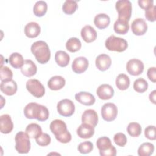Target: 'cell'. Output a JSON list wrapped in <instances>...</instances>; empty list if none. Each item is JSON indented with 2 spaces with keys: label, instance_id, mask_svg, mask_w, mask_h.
I'll use <instances>...</instances> for the list:
<instances>
[{
  "label": "cell",
  "instance_id": "8",
  "mask_svg": "<svg viewBox=\"0 0 156 156\" xmlns=\"http://www.w3.org/2000/svg\"><path fill=\"white\" fill-rule=\"evenodd\" d=\"M118 114V108L113 103H106L101 108V115L104 120L112 121L115 119Z\"/></svg>",
  "mask_w": 156,
  "mask_h": 156
},
{
  "label": "cell",
  "instance_id": "2",
  "mask_svg": "<svg viewBox=\"0 0 156 156\" xmlns=\"http://www.w3.org/2000/svg\"><path fill=\"white\" fill-rule=\"evenodd\" d=\"M31 52L39 63H46L50 59L51 52L48 44L44 41H37L31 46Z\"/></svg>",
  "mask_w": 156,
  "mask_h": 156
},
{
  "label": "cell",
  "instance_id": "11",
  "mask_svg": "<svg viewBox=\"0 0 156 156\" xmlns=\"http://www.w3.org/2000/svg\"><path fill=\"white\" fill-rule=\"evenodd\" d=\"M88 60L85 57H78L72 63V69L77 74H81L85 72L88 66Z\"/></svg>",
  "mask_w": 156,
  "mask_h": 156
},
{
  "label": "cell",
  "instance_id": "12",
  "mask_svg": "<svg viewBox=\"0 0 156 156\" xmlns=\"http://www.w3.org/2000/svg\"><path fill=\"white\" fill-rule=\"evenodd\" d=\"M98 96L102 100H107L112 98L114 95L113 87L108 84H102L96 90Z\"/></svg>",
  "mask_w": 156,
  "mask_h": 156
},
{
  "label": "cell",
  "instance_id": "25",
  "mask_svg": "<svg viewBox=\"0 0 156 156\" xmlns=\"http://www.w3.org/2000/svg\"><path fill=\"white\" fill-rule=\"evenodd\" d=\"M113 29L115 32L118 34H126L127 32H128L129 29V21L118 18V20L114 23Z\"/></svg>",
  "mask_w": 156,
  "mask_h": 156
},
{
  "label": "cell",
  "instance_id": "30",
  "mask_svg": "<svg viewBox=\"0 0 156 156\" xmlns=\"http://www.w3.org/2000/svg\"><path fill=\"white\" fill-rule=\"evenodd\" d=\"M47 9L48 5L46 2L44 1H38L35 4L33 8V12L35 16L41 17L45 15Z\"/></svg>",
  "mask_w": 156,
  "mask_h": 156
},
{
  "label": "cell",
  "instance_id": "9",
  "mask_svg": "<svg viewBox=\"0 0 156 156\" xmlns=\"http://www.w3.org/2000/svg\"><path fill=\"white\" fill-rule=\"evenodd\" d=\"M127 71L132 76H138L144 70V64L139 59L132 58L129 60L126 65Z\"/></svg>",
  "mask_w": 156,
  "mask_h": 156
},
{
  "label": "cell",
  "instance_id": "19",
  "mask_svg": "<svg viewBox=\"0 0 156 156\" xmlns=\"http://www.w3.org/2000/svg\"><path fill=\"white\" fill-rule=\"evenodd\" d=\"M94 133V127L87 123H82L77 129V134L81 138H90L93 136Z\"/></svg>",
  "mask_w": 156,
  "mask_h": 156
},
{
  "label": "cell",
  "instance_id": "36",
  "mask_svg": "<svg viewBox=\"0 0 156 156\" xmlns=\"http://www.w3.org/2000/svg\"><path fill=\"white\" fill-rule=\"evenodd\" d=\"M147 88L148 83L143 78H138L136 79L133 83V88L135 91L138 93H144L147 90Z\"/></svg>",
  "mask_w": 156,
  "mask_h": 156
},
{
  "label": "cell",
  "instance_id": "26",
  "mask_svg": "<svg viewBox=\"0 0 156 156\" xmlns=\"http://www.w3.org/2000/svg\"><path fill=\"white\" fill-rule=\"evenodd\" d=\"M55 60L58 66L65 67L69 64L70 57L65 51H58L55 54Z\"/></svg>",
  "mask_w": 156,
  "mask_h": 156
},
{
  "label": "cell",
  "instance_id": "35",
  "mask_svg": "<svg viewBox=\"0 0 156 156\" xmlns=\"http://www.w3.org/2000/svg\"><path fill=\"white\" fill-rule=\"evenodd\" d=\"M96 146L99 151H104L109 149L112 144L109 138L107 136H102L98 139Z\"/></svg>",
  "mask_w": 156,
  "mask_h": 156
},
{
  "label": "cell",
  "instance_id": "27",
  "mask_svg": "<svg viewBox=\"0 0 156 156\" xmlns=\"http://www.w3.org/2000/svg\"><path fill=\"white\" fill-rule=\"evenodd\" d=\"M26 133L31 138H36L42 133L41 127L36 123H30L26 128Z\"/></svg>",
  "mask_w": 156,
  "mask_h": 156
},
{
  "label": "cell",
  "instance_id": "28",
  "mask_svg": "<svg viewBox=\"0 0 156 156\" xmlns=\"http://www.w3.org/2000/svg\"><path fill=\"white\" fill-rule=\"evenodd\" d=\"M9 60L11 66L16 69L21 68L24 62L23 57L18 52L12 53L10 55Z\"/></svg>",
  "mask_w": 156,
  "mask_h": 156
},
{
  "label": "cell",
  "instance_id": "37",
  "mask_svg": "<svg viewBox=\"0 0 156 156\" xmlns=\"http://www.w3.org/2000/svg\"><path fill=\"white\" fill-rule=\"evenodd\" d=\"M0 79L1 82L8 81L12 79L13 73L7 66H1L0 70Z\"/></svg>",
  "mask_w": 156,
  "mask_h": 156
},
{
  "label": "cell",
  "instance_id": "44",
  "mask_svg": "<svg viewBox=\"0 0 156 156\" xmlns=\"http://www.w3.org/2000/svg\"><path fill=\"white\" fill-rule=\"evenodd\" d=\"M99 154L101 156H115L116 155V148L112 145L109 149L104 151H99Z\"/></svg>",
  "mask_w": 156,
  "mask_h": 156
},
{
  "label": "cell",
  "instance_id": "24",
  "mask_svg": "<svg viewBox=\"0 0 156 156\" xmlns=\"http://www.w3.org/2000/svg\"><path fill=\"white\" fill-rule=\"evenodd\" d=\"M110 23V18L105 13H99L94 18V25L99 29H104L108 27Z\"/></svg>",
  "mask_w": 156,
  "mask_h": 156
},
{
  "label": "cell",
  "instance_id": "6",
  "mask_svg": "<svg viewBox=\"0 0 156 156\" xmlns=\"http://www.w3.org/2000/svg\"><path fill=\"white\" fill-rule=\"evenodd\" d=\"M27 91L35 98H41L45 93V88L42 83L37 79H29L26 84Z\"/></svg>",
  "mask_w": 156,
  "mask_h": 156
},
{
  "label": "cell",
  "instance_id": "43",
  "mask_svg": "<svg viewBox=\"0 0 156 156\" xmlns=\"http://www.w3.org/2000/svg\"><path fill=\"white\" fill-rule=\"evenodd\" d=\"M49 115V113L47 107L44 105H40V112L37 119L39 121H44L48 119Z\"/></svg>",
  "mask_w": 156,
  "mask_h": 156
},
{
  "label": "cell",
  "instance_id": "14",
  "mask_svg": "<svg viewBox=\"0 0 156 156\" xmlns=\"http://www.w3.org/2000/svg\"><path fill=\"white\" fill-rule=\"evenodd\" d=\"M40 104L36 102L27 104L24 108V114L28 119H37L40 112Z\"/></svg>",
  "mask_w": 156,
  "mask_h": 156
},
{
  "label": "cell",
  "instance_id": "46",
  "mask_svg": "<svg viewBox=\"0 0 156 156\" xmlns=\"http://www.w3.org/2000/svg\"><path fill=\"white\" fill-rule=\"evenodd\" d=\"M147 76L150 80L153 82L156 81V69L155 67H151L147 71Z\"/></svg>",
  "mask_w": 156,
  "mask_h": 156
},
{
  "label": "cell",
  "instance_id": "10",
  "mask_svg": "<svg viewBox=\"0 0 156 156\" xmlns=\"http://www.w3.org/2000/svg\"><path fill=\"white\" fill-rule=\"evenodd\" d=\"M132 32L138 36L144 35L147 30V24L143 18H136L134 20L131 24Z\"/></svg>",
  "mask_w": 156,
  "mask_h": 156
},
{
  "label": "cell",
  "instance_id": "3",
  "mask_svg": "<svg viewBox=\"0 0 156 156\" xmlns=\"http://www.w3.org/2000/svg\"><path fill=\"white\" fill-rule=\"evenodd\" d=\"M105 46L109 51L121 52L127 48L128 44L125 39L112 35L106 39Z\"/></svg>",
  "mask_w": 156,
  "mask_h": 156
},
{
  "label": "cell",
  "instance_id": "31",
  "mask_svg": "<svg viewBox=\"0 0 156 156\" xmlns=\"http://www.w3.org/2000/svg\"><path fill=\"white\" fill-rule=\"evenodd\" d=\"M81 46L82 44L80 40L76 37L70 38L66 43V48L71 52L78 51L81 48Z\"/></svg>",
  "mask_w": 156,
  "mask_h": 156
},
{
  "label": "cell",
  "instance_id": "16",
  "mask_svg": "<svg viewBox=\"0 0 156 156\" xmlns=\"http://www.w3.org/2000/svg\"><path fill=\"white\" fill-rule=\"evenodd\" d=\"M95 63L99 70L104 71L110 68L112 64V60L110 56L107 54H102L96 57Z\"/></svg>",
  "mask_w": 156,
  "mask_h": 156
},
{
  "label": "cell",
  "instance_id": "7",
  "mask_svg": "<svg viewBox=\"0 0 156 156\" xmlns=\"http://www.w3.org/2000/svg\"><path fill=\"white\" fill-rule=\"evenodd\" d=\"M58 113L65 117L73 115L75 111V105L73 102L68 99H64L59 101L57 105Z\"/></svg>",
  "mask_w": 156,
  "mask_h": 156
},
{
  "label": "cell",
  "instance_id": "4",
  "mask_svg": "<svg viewBox=\"0 0 156 156\" xmlns=\"http://www.w3.org/2000/svg\"><path fill=\"white\" fill-rule=\"evenodd\" d=\"M29 135L24 132H18L15 138V149L20 154H27L30 149V141Z\"/></svg>",
  "mask_w": 156,
  "mask_h": 156
},
{
  "label": "cell",
  "instance_id": "18",
  "mask_svg": "<svg viewBox=\"0 0 156 156\" xmlns=\"http://www.w3.org/2000/svg\"><path fill=\"white\" fill-rule=\"evenodd\" d=\"M81 37L87 43H91L97 38V32L95 29L90 25L85 26L81 30Z\"/></svg>",
  "mask_w": 156,
  "mask_h": 156
},
{
  "label": "cell",
  "instance_id": "5",
  "mask_svg": "<svg viewBox=\"0 0 156 156\" xmlns=\"http://www.w3.org/2000/svg\"><path fill=\"white\" fill-rule=\"evenodd\" d=\"M118 18L129 21L132 14V3L129 0H119L115 4Z\"/></svg>",
  "mask_w": 156,
  "mask_h": 156
},
{
  "label": "cell",
  "instance_id": "39",
  "mask_svg": "<svg viewBox=\"0 0 156 156\" xmlns=\"http://www.w3.org/2000/svg\"><path fill=\"white\" fill-rule=\"evenodd\" d=\"M35 141L39 146H46L50 144L51 138L48 134L46 133H42L39 136L35 138Z\"/></svg>",
  "mask_w": 156,
  "mask_h": 156
},
{
  "label": "cell",
  "instance_id": "33",
  "mask_svg": "<svg viewBox=\"0 0 156 156\" xmlns=\"http://www.w3.org/2000/svg\"><path fill=\"white\" fill-rule=\"evenodd\" d=\"M77 7L78 5L76 1L66 0L64 2L62 5V10L67 15H71L76 12Z\"/></svg>",
  "mask_w": 156,
  "mask_h": 156
},
{
  "label": "cell",
  "instance_id": "29",
  "mask_svg": "<svg viewBox=\"0 0 156 156\" xmlns=\"http://www.w3.org/2000/svg\"><path fill=\"white\" fill-rule=\"evenodd\" d=\"M115 83L119 90H126L130 85V79L126 74H120L117 76Z\"/></svg>",
  "mask_w": 156,
  "mask_h": 156
},
{
  "label": "cell",
  "instance_id": "23",
  "mask_svg": "<svg viewBox=\"0 0 156 156\" xmlns=\"http://www.w3.org/2000/svg\"><path fill=\"white\" fill-rule=\"evenodd\" d=\"M65 85V79L60 76H55L50 78L48 82V86L51 90H58Z\"/></svg>",
  "mask_w": 156,
  "mask_h": 156
},
{
  "label": "cell",
  "instance_id": "40",
  "mask_svg": "<svg viewBox=\"0 0 156 156\" xmlns=\"http://www.w3.org/2000/svg\"><path fill=\"white\" fill-rule=\"evenodd\" d=\"M113 140L115 144L119 146L123 147L127 143V137L123 133H117L113 137Z\"/></svg>",
  "mask_w": 156,
  "mask_h": 156
},
{
  "label": "cell",
  "instance_id": "15",
  "mask_svg": "<svg viewBox=\"0 0 156 156\" xmlns=\"http://www.w3.org/2000/svg\"><path fill=\"white\" fill-rule=\"evenodd\" d=\"M75 99L79 103L85 105H92L95 102L94 96L90 93L80 91L75 94Z\"/></svg>",
  "mask_w": 156,
  "mask_h": 156
},
{
  "label": "cell",
  "instance_id": "13",
  "mask_svg": "<svg viewBox=\"0 0 156 156\" xmlns=\"http://www.w3.org/2000/svg\"><path fill=\"white\" fill-rule=\"evenodd\" d=\"M82 123L88 124L93 127H96L98 122V116L96 112L92 109L86 110L82 115Z\"/></svg>",
  "mask_w": 156,
  "mask_h": 156
},
{
  "label": "cell",
  "instance_id": "20",
  "mask_svg": "<svg viewBox=\"0 0 156 156\" xmlns=\"http://www.w3.org/2000/svg\"><path fill=\"white\" fill-rule=\"evenodd\" d=\"M37 71V67L34 62L31 60H25L23 66L21 68V72L26 77H32L34 76Z\"/></svg>",
  "mask_w": 156,
  "mask_h": 156
},
{
  "label": "cell",
  "instance_id": "41",
  "mask_svg": "<svg viewBox=\"0 0 156 156\" xmlns=\"http://www.w3.org/2000/svg\"><path fill=\"white\" fill-rule=\"evenodd\" d=\"M145 136L151 140H155L156 138V132L155 126H148L144 129Z\"/></svg>",
  "mask_w": 156,
  "mask_h": 156
},
{
  "label": "cell",
  "instance_id": "17",
  "mask_svg": "<svg viewBox=\"0 0 156 156\" xmlns=\"http://www.w3.org/2000/svg\"><path fill=\"white\" fill-rule=\"evenodd\" d=\"M13 129V124L11 117L7 114H4L0 117V130L2 133H9Z\"/></svg>",
  "mask_w": 156,
  "mask_h": 156
},
{
  "label": "cell",
  "instance_id": "42",
  "mask_svg": "<svg viewBox=\"0 0 156 156\" xmlns=\"http://www.w3.org/2000/svg\"><path fill=\"white\" fill-rule=\"evenodd\" d=\"M145 17L149 21H155V6L154 5L145 10Z\"/></svg>",
  "mask_w": 156,
  "mask_h": 156
},
{
  "label": "cell",
  "instance_id": "47",
  "mask_svg": "<svg viewBox=\"0 0 156 156\" xmlns=\"http://www.w3.org/2000/svg\"><path fill=\"white\" fill-rule=\"evenodd\" d=\"M155 93L156 91L154 90L149 94V100L154 104H155Z\"/></svg>",
  "mask_w": 156,
  "mask_h": 156
},
{
  "label": "cell",
  "instance_id": "21",
  "mask_svg": "<svg viewBox=\"0 0 156 156\" xmlns=\"http://www.w3.org/2000/svg\"><path fill=\"white\" fill-rule=\"evenodd\" d=\"M1 91L7 96L15 94L17 91V84L13 80L1 82L0 85Z\"/></svg>",
  "mask_w": 156,
  "mask_h": 156
},
{
  "label": "cell",
  "instance_id": "45",
  "mask_svg": "<svg viewBox=\"0 0 156 156\" xmlns=\"http://www.w3.org/2000/svg\"><path fill=\"white\" fill-rule=\"evenodd\" d=\"M138 3L139 6L144 10H146L154 5V1L152 0H139Z\"/></svg>",
  "mask_w": 156,
  "mask_h": 156
},
{
  "label": "cell",
  "instance_id": "34",
  "mask_svg": "<svg viewBox=\"0 0 156 156\" xmlns=\"http://www.w3.org/2000/svg\"><path fill=\"white\" fill-rule=\"evenodd\" d=\"M141 126L140 124L136 122H132L129 124L127 127V133L133 137H137L140 135L141 133Z\"/></svg>",
  "mask_w": 156,
  "mask_h": 156
},
{
  "label": "cell",
  "instance_id": "1",
  "mask_svg": "<svg viewBox=\"0 0 156 156\" xmlns=\"http://www.w3.org/2000/svg\"><path fill=\"white\" fill-rule=\"evenodd\" d=\"M50 130L55 135L57 141L62 143H68L71 140V135L67 130V127L64 121L61 119L52 121L49 126Z\"/></svg>",
  "mask_w": 156,
  "mask_h": 156
},
{
  "label": "cell",
  "instance_id": "38",
  "mask_svg": "<svg viewBox=\"0 0 156 156\" xmlns=\"http://www.w3.org/2000/svg\"><path fill=\"white\" fill-rule=\"evenodd\" d=\"M93 149V144L91 141H84L80 143L78 146V151L80 153L87 154L92 151Z\"/></svg>",
  "mask_w": 156,
  "mask_h": 156
},
{
  "label": "cell",
  "instance_id": "22",
  "mask_svg": "<svg viewBox=\"0 0 156 156\" xmlns=\"http://www.w3.org/2000/svg\"><path fill=\"white\" fill-rule=\"evenodd\" d=\"M40 26L36 22H30L24 27L25 35L30 38L38 37L40 33Z\"/></svg>",
  "mask_w": 156,
  "mask_h": 156
},
{
  "label": "cell",
  "instance_id": "32",
  "mask_svg": "<svg viewBox=\"0 0 156 156\" xmlns=\"http://www.w3.org/2000/svg\"><path fill=\"white\" fill-rule=\"evenodd\" d=\"M154 151V146L151 143H144L139 147L138 154L139 156H149Z\"/></svg>",
  "mask_w": 156,
  "mask_h": 156
}]
</instances>
